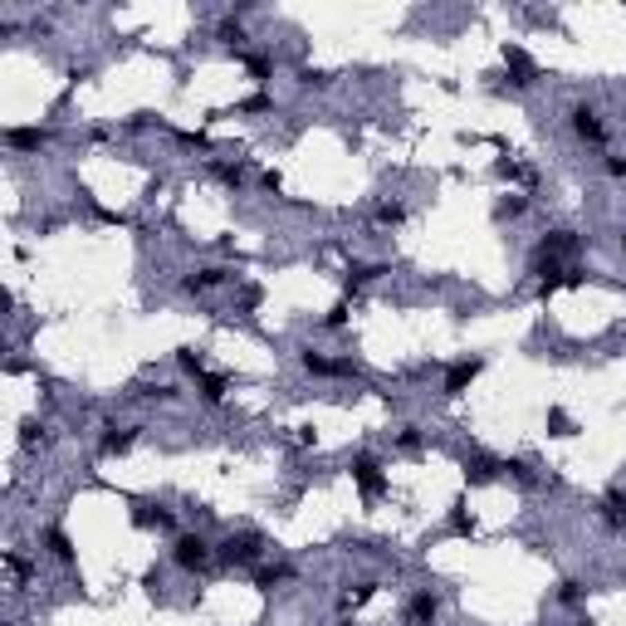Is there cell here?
Here are the masks:
<instances>
[{
	"label": "cell",
	"instance_id": "obj_21",
	"mask_svg": "<svg viewBox=\"0 0 626 626\" xmlns=\"http://www.w3.org/2000/svg\"><path fill=\"white\" fill-rule=\"evenodd\" d=\"M529 211V201L524 196H514V201H499V215H524Z\"/></svg>",
	"mask_w": 626,
	"mask_h": 626
},
{
	"label": "cell",
	"instance_id": "obj_11",
	"mask_svg": "<svg viewBox=\"0 0 626 626\" xmlns=\"http://www.w3.org/2000/svg\"><path fill=\"white\" fill-rule=\"evenodd\" d=\"M196 387H201V396H206L211 407H215L220 396H225V377H206V372H201V377H196Z\"/></svg>",
	"mask_w": 626,
	"mask_h": 626
},
{
	"label": "cell",
	"instance_id": "obj_9",
	"mask_svg": "<svg viewBox=\"0 0 626 626\" xmlns=\"http://www.w3.org/2000/svg\"><path fill=\"white\" fill-rule=\"evenodd\" d=\"M44 543H49V553L59 558V563H69V558H74V543H69V534H64V529H44Z\"/></svg>",
	"mask_w": 626,
	"mask_h": 626
},
{
	"label": "cell",
	"instance_id": "obj_5",
	"mask_svg": "<svg viewBox=\"0 0 626 626\" xmlns=\"http://www.w3.org/2000/svg\"><path fill=\"white\" fill-rule=\"evenodd\" d=\"M220 558H225V563H255V558H260V543H255V538H225V543H220Z\"/></svg>",
	"mask_w": 626,
	"mask_h": 626
},
{
	"label": "cell",
	"instance_id": "obj_25",
	"mask_svg": "<svg viewBox=\"0 0 626 626\" xmlns=\"http://www.w3.org/2000/svg\"><path fill=\"white\" fill-rule=\"evenodd\" d=\"M220 172V182H231V186H240V166H215Z\"/></svg>",
	"mask_w": 626,
	"mask_h": 626
},
{
	"label": "cell",
	"instance_id": "obj_12",
	"mask_svg": "<svg viewBox=\"0 0 626 626\" xmlns=\"http://www.w3.org/2000/svg\"><path fill=\"white\" fill-rule=\"evenodd\" d=\"M220 279H231V274H225V269H201V274L186 279V289L196 294V289H211V284H220Z\"/></svg>",
	"mask_w": 626,
	"mask_h": 626
},
{
	"label": "cell",
	"instance_id": "obj_22",
	"mask_svg": "<svg viewBox=\"0 0 626 626\" xmlns=\"http://www.w3.org/2000/svg\"><path fill=\"white\" fill-rule=\"evenodd\" d=\"M343 323H348V304H338V309L323 318V328H343Z\"/></svg>",
	"mask_w": 626,
	"mask_h": 626
},
{
	"label": "cell",
	"instance_id": "obj_13",
	"mask_svg": "<svg viewBox=\"0 0 626 626\" xmlns=\"http://www.w3.org/2000/svg\"><path fill=\"white\" fill-rule=\"evenodd\" d=\"M137 524L142 529H152V524L157 529H172V514H166V509H137Z\"/></svg>",
	"mask_w": 626,
	"mask_h": 626
},
{
	"label": "cell",
	"instance_id": "obj_16",
	"mask_svg": "<svg viewBox=\"0 0 626 626\" xmlns=\"http://www.w3.org/2000/svg\"><path fill=\"white\" fill-rule=\"evenodd\" d=\"M548 426H553V436H573V421H567V411H548Z\"/></svg>",
	"mask_w": 626,
	"mask_h": 626
},
{
	"label": "cell",
	"instance_id": "obj_15",
	"mask_svg": "<svg viewBox=\"0 0 626 626\" xmlns=\"http://www.w3.org/2000/svg\"><path fill=\"white\" fill-rule=\"evenodd\" d=\"M177 362H182V367H186L191 377H201V372H206V358H201L196 348H182V353H177Z\"/></svg>",
	"mask_w": 626,
	"mask_h": 626
},
{
	"label": "cell",
	"instance_id": "obj_26",
	"mask_svg": "<svg viewBox=\"0 0 626 626\" xmlns=\"http://www.w3.org/2000/svg\"><path fill=\"white\" fill-rule=\"evenodd\" d=\"M607 172L612 177H626V157H607Z\"/></svg>",
	"mask_w": 626,
	"mask_h": 626
},
{
	"label": "cell",
	"instance_id": "obj_6",
	"mask_svg": "<svg viewBox=\"0 0 626 626\" xmlns=\"http://www.w3.org/2000/svg\"><path fill=\"white\" fill-rule=\"evenodd\" d=\"M304 367L318 372V377H353V362H328V358H318V353H304Z\"/></svg>",
	"mask_w": 626,
	"mask_h": 626
},
{
	"label": "cell",
	"instance_id": "obj_3",
	"mask_svg": "<svg viewBox=\"0 0 626 626\" xmlns=\"http://www.w3.org/2000/svg\"><path fill=\"white\" fill-rule=\"evenodd\" d=\"M573 133H578L583 142H602V137H607V128H602V118H597V108H587V103L573 108Z\"/></svg>",
	"mask_w": 626,
	"mask_h": 626
},
{
	"label": "cell",
	"instance_id": "obj_7",
	"mask_svg": "<svg viewBox=\"0 0 626 626\" xmlns=\"http://www.w3.org/2000/svg\"><path fill=\"white\" fill-rule=\"evenodd\" d=\"M44 137H49L44 128H10V133H6V142H10L15 152H25V147H39Z\"/></svg>",
	"mask_w": 626,
	"mask_h": 626
},
{
	"label": "cell",
	"instance_id": "obj_23",
	"mask_svg": "<svg viewBox=\"0 0 626 626\" xmlns=\"http://www.w3.org/2000/svg\"><path fill=\"white\" fill-rule=\"evenodd\" d=\"M578 597H583V587H578V583H563V587H558V602H567V607H573Z\"/></svg>",
	"mask_w": 626,
	"mask_h": 626
},
{
	"label": "cell",
	"instance_id": "obj_14",
	"mask_svg": "<svg viewBox=\"0 0 626 626\" xmlns=\"http://www.w3.org/2000/svg\"><path fill=\"white\" fill-rule=\"evenodd\" d=\"M499 470H504V465H494V460H485V455H480V460H475V465H465V475H470V480H494Z\"/></svg>",
	"mask_w": 626,
	"mask_h": 626
},
{
	"label": "cell",
	"instance_id": "obj_8",
	"mask_svg": "<svg viewBox=\"0 0 626 626\" xmlns=\"http://www.w3.org/2000/svg\"><path fill=\"white\" fill-rule=\"evenodd\" d=\"M411 621H416V626H431V621H436V597H431V592H416V597H411Z\"/></svg>",
	"mask_w": 626,
	"mask_h": 626
},
{
	"label": "cell",
	"instance_id": "obj_1",
	"mask_svg": "<svg viewBox=\"0 0 626 626\" xmlns=\"http://www.w3.org/2000/svg\"><path fill=\"white\" fill-rule=\"evenodd\" d=\"M206 558H211V543H206L201 534H186V538H177V548H172V563L186 567V573H196Z\"/></svg>",
	"mask_w": 626,
	"mask_h": 626
},
{
	"label": "cell",
	"instance_id": "obj_17",
	"mask_svg": "<svg viewBox=\"0 0 626 626\" xmlns=\"http://www.w3.org/2000/svg\"><path fill=\"white\" fill-rule=\"evenodd\" d=\"M377 220H382V225H402V220H407V211L391 201V206H382V211H377Z\"/></svg>",
	"mask_w": 626,
	"mask_h": 626
},
{
	"label": "cell",
	"instance_id": "obj_2",
	"mask_svg": "<svg viewBox=\"0 0 626 626\" xmlns=\"http://www.w3.org/2000/svg\"><path fill=\"white\" fill-rule=\"evenodd\" d=\"M353 480H358V489H362L367 499H377V494L387 489V475H382V465L372 460V455H358V460H353Z\"/></svg>",
	"mask_w": 626,
	"mask_h": 626
},
{
	"label": "cell",
	"instance_id": "obj_24",
	"mask_svg": "<svg viewBox=\"0 0 626 626\" xmlns=\"http://www.w3.org/2000/svg\"><path fill=\"white\" fill-rule=\"evenodd\" d=\"M372 592H377V583H358V592H353V597H348V607H358V602H367V597H372Z\"/></svg>",
	"mask_w": 626,
	"mask_h": 626
},
{
	"label": "cell",
	"instance_id": "obj_19",
	"mask_svg": "<svg viewBox=\"0 0 626 626\" xmlns=\"http://www.w3.org/2000/svg\"><path fill=\"white\" fill-rule=\"evenodd\" d=\"M284 578H289V567H264V573H260V587H274V583H284Z\"/></svg>",
	"mask_w": 626,
	"mask_h": 626
},
{
	"label": "cell",
	"instance_id": "obj_20",
	"mask_svg": "<svg viewBox=\"0 0 626 626\" xmlns=\"http://www.w3.org/2000/svg\"><path fill=\"white\" fill-rule=\"evenodd\" d=\"M220 39H225V44H240V39H245V30H240L235 20H225V25H220Z\"/></svg>",
	"mask_w": 626,
	"mask_h": 626
},
{
	"label": "cell",
	"instance_id": "obj_10",
	"mask_svg": "<svg viewBox=\"0 0 626 626\" xmlns=\"http://www.w3.org/2000/svg\"><path fill=\"white\" fill-rule=\"evenodd\" d=\"M133 440H137V431H118V426H108V436H103V450H108V455H123Z\"/></svg>",
	"mask_w": 626,
	"mask_h": 626
},
{
	"label": "cell",
	"instance_id": "obj_18",
	"mask_svg": "<svg viewBox=\"0 0 626 626\" xmlns=\"http://www.w3.org/2000/svg\"><path fill=\"white\" fill-rule=\"evenodd\" d=\"M396 445H402V450H416V445H421V431H416V426H402V431H396Z\"/></svg>",
	"mask_w": 626,
	"mask_h": 626
},
{
	"label": "cell",
	"instance_id": "obj_4",
	"mask_svg": "<svg viewBox=\"0 0 626 626\" xmlns=\"http://www.w3.org/2000/svg\"><path fill=\"white\" fill-rule=\"evenodd\" d=\"M480 367H485L480 358H465V362H455V367H450V377H445V396H460V391H465V387L480 377Z\"/></svg>",
	"mask_w": 626,
	"mask_h": 626
}]
</instances>
